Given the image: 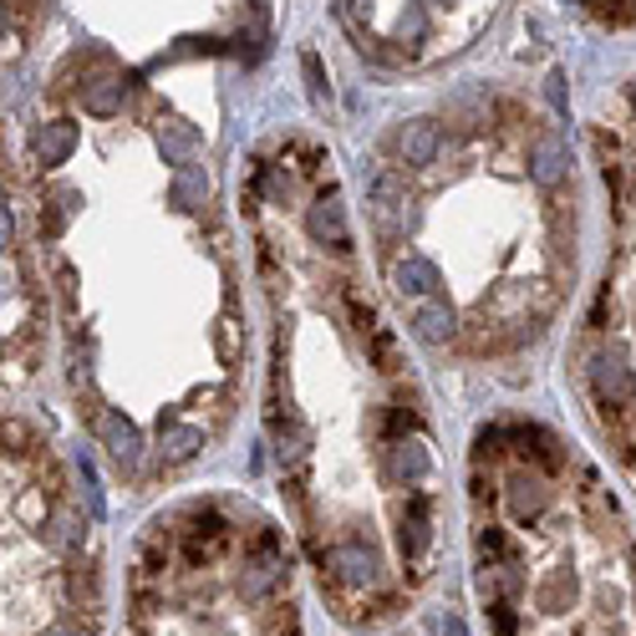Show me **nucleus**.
I'll return each mask as SVG.
<instances>
[{
    "label": "nucleus",
    "mask_w": 636,
    "mask_h": 636,
    "mask_svg": "<svg viewBox=\"0 0 636 636\" xmlns=\"http://www.w3.org/2000/svg\"><path fill=\"white\" fill-rule=\"evenodd\" d=\"M392 474L408 479V484H417V479L428 474V454H423L417 444H398L392 448Z\"/></svg>",
    "instance_id": "16"
},
{
    "label": "nucleus",
    "mask_w": 636,
    "mask_h": 636,
    "mask_svg": "<svg viewBox=\"0 0 636 636\" xmlns=\"http://www.w3.org/2000/svg\"><path fill=\"white\" fill-rule=\"evenodd\" d=\"M97 433H103V444H107V454H113V463L133 474V469H138V454H143L133 423H128L122 413H103V417H97Z\"/></svg>",
    "instance_id": "2"
},
{
    "label": "nucleus",
    "mask_w": 636,
    "mask_h": 636,
    "mask_svg": "<svg viewBox=\"0 0 636 636\" xmlns=\"http://www.w3.org/2000/svg\"><path fill=\"white\" fill-rule=\"evenodd\" d=\"M306 82H311V103L316 107L331 103V92H326V72H321V57H316V51H306Z\"/></svg>",
    "instance_id": "19"
},
{
    "label": "nucleus",
    "mask_w": 636,
    "mask_h": 636,
    "mask_svg": "<svg viewBox=\"0 0 636 636\" xmlns=\"http://www.w3.org/2000/svg\"><path fill=\"white\" fill-rule=\"evenodd\" d=\"M82 113H92V118H113V113H122V82L118 76H97V82H87V87H82Z\"/></svg>",
    "instance_id": "14"
},
{
    "label": "nucleus",
    "mask_w": 636,
    "mask_h": 636,
    "mask_svg": "<svg viewBox=\"0 0 636 636\" xmlns=\"http://www.w3.org/2000/svg\"><path fill=\"white\" fill-rule=\"evenodd\" d=\"M158 448L168 463H189L199 448H204V433L193 428V423H163L158 428Z\"/></svg>",
    "instance_id": "11"
},
{
    "label": "nucleus",
    "mask_w": 636,
    "mask_h": 636,
    "mask_svg": "<svg viewBox=\"0 0 636 636\" xmlns=\"http://www.w3.org/2000/svg\"><path fill=\"white\" fill-rule=\"evenodd\" d=\"M11 239H15V220H11V209L0 204V250H11Z\"/></svg>",
    "instance_id": "22"
},
{
    "label": "nucleus",
    "mask_w": 636,
    "mask_h": 636,
    "mask_svg": "<svg viewBox=\"0 0 636 636\" xmlns=\"http://www.w3.org/2000/svg\"><path fill=\"white\" fill-rule=\"evenodd\" d=\"M214 346H220V356L224 362H235V352H239V326L224 316L220 326H214Z\"/></svg>",
    "instance_id": "20"
},
{
    "label": "nucleus",
    "mask_w": 636,
    "mask_h": 636,
    "mask_svg": "<svg viewBox=\"0 0 636 636\" xmlns=\"http://www.w3.org/2000/svg\"><path fill=\"white\" fill-rule=\"evenodd\" d=\"M428 534H433L428 530V499L417 494V499L402 509V555H408V561H417V555L428 550Z\"/></svg>",
    "instance_id": "13"
},
{
    "label": "nucleus",
    "mask_w": 636,
    "mask_h": 636,
    "mask_svg": "<svg viewBox=\"0 0 636 636\" xmlns=\"http://www.w3.org/2000/svg\"><path fill=\"white\" fill-rule=\"evenodd\" d=\"M158 149H163V158L168 163H178V168H189V163H199V133H193L189 122H178V118H168V122H158Z\"/></svg>",
    "instance_id": "10"
},
{
    "label": "nucleus",
    "mask_w": 636,
    "mask_h": 636,
    "mask_svg": "<svg viewBox=\"0 0 636 636\" xmlns=\"http://www.w3.org/2000/svg\"><path fill=\"white\" fill-rule=\"evenodd\" d=\"M413 337L428 341V346H444V341L454 337V311H448L444 301H423L413 316Z\"/></svg>",
    "instance_id": "12"
},
{
    "label": "nucleus",
    "mask_w": 636,
    "mask_h": 636,
    "mask_svg": "<svg viewBox=\"0 0 636 636\" xmlns=\"http://www.w3.org/2000/svg\"><path fill=\"white\" fill-rule=\"evenodd\" d=\"M494 626H499V636H515V616H509V606H494Z\"/></svg>",
    "instance_id": "23"
},
{
    "label": "nucleus",
    "mask_w": 636,
    "mask_h": 636,
    "mask_svg": "<svg viewBox=\"0 0 636 636\" xmlns=\"http://www.w3.org/2000/svg\"><path fill=\"white\" fill-rule=\"evenodd\" d=\"M0 444L11 448V454H26L31 448V428L21 417H0Z\"/></svg>",
    "instance_id": "17"
},
{
    "label": "nucleus",
    "mask_w": 636,
    "mask_h": 636,
    "mask_svg": "<svg viewBox=\"0 0 636 636\" xmlns=\"http://www.w3.org/2000/svg\"><path fill=\"white\" fill-rule=\"evenodd\" d=\"M438 122L433 118H413L408 128L398 133V153H402V163H413V168H423V163H433V153H438Z\"/></svg>",
    "instance_id": "8"
},
{
    "label": "nucleus",
    "mask_w": 636,
    "mask_h": 636,
    "mask_svg": "<svg viewBox=\"0 0 636 636\" xmlns=\"http://www.w3.org/2000/svg\"><path fill=\"white\" fill-rule=\"evenodd\" d=\"M72 596H76V601H87V611L103 606V591H97V570H76V576H72Z\"/></svg>",
    "instance_id": "18"
},
{
    "label": "nucleus",
    "mask_w": 636,
    "mask_h": 636,
    "mask_svg": "<svg viewBox=\"0 0 636 636\" xmlns=\"http://www.w3.org/2000/svg\"><path fill=\"white\" fill-rule=\"evenodd\" d=\"M0 26H5V5H0Z\"/></svg>",
    "instance_id": "25"
},
{
    "label": "nucleus",
    "mask_w": 636,
    "mask_h": 636,
    "mask_svg": "<svg viewBox=\"0 0 636 636\" xmlns=\"http://www.w3.org/2000/svg\"><path fill=\"white\" fill-rule=\"evenodd\" d=\"M51 540H57L61 550H72L76 545V519L72 515H57V519H51Z\"/></svg>",
    "instance_id": "21"
},
{
    "label": "nucleus",
    "mask_w": 636,
    "mask_h": 636,
    "mask_svg": "<svg viewBox=\"0 0 636 636\" xmlns=\"http://www.w3.org/2000/svg\"><path fill=\"white\" fill-rule=\"evenodd\" d=\"M392 291L398 296H433L438 291V266L433 260H423V255H408V260H398L392 266Z\"/></svg>",
    "instance_id": "7"
},
{
    "label": "nucleus",
    "mask_w": 636,
    "mask_h": 636,
    "mask_svg": "<svg viewBox=\"0 0 636 636\" xmlns=\"http://www.w3.org/2000/svg\"><path fill=\"white\" fill-rule=\"evenodd\" d=\"M46 636H76V632H61V626H57V632H46Z\"/></svg>",
    "instance_id": "24"
},
{
    "label": "nucleus",
    "mask_w": 636,
    "mask_h": 636,
    "mask_svg": "<svg viewBox=\"0 0 636 636\" xmlns=\"http://www.w3.org/2000/svg\"><path fill=\"white\" fill-rule=\"evenodd\" d=\"M326 570L337 580H346V586H372L377 580V555L367 545H337L326 555Z\"/></svg>",
    "instance_id": "4"
},
{
    "label": "nucleus",
    "mask_w": 636,
    "mask_h": 636,
    "mask_svg": "<svg viewBox=\"0 0 636 636\" xmlns=\"http://www.w3.org/2000/svg\"><path fill=\"white\" fill-rule=\"evenodd\" d=\"M591 382H596V398L606 402V408H626V402L636 398V387H632V372H626L622 356H591Z\"/></svg>",
    "instance_id": "1"
},
{
    "label": "nucleus",
    "mask_w": 636,
    "mask_h": 636,
    "mask_svg": "<svg viewBox=\"0 0 636 636\" xmlns=\"http://www.w3.org/2000/svg\"><path fill=\"white\" fill-rule=\"evenodd\" d=\"M275 580H281V555H275V540L266 534V540H260V555H255V561H245L239 591H245V601H260Z\"/></svg>",
    "instance_id": "6"
},
{
    "label": "nucleus",
    "mask_w": 636,
    "mask_h": 636,
    "mask_svg": "<svg viewBox=\"0 0 636 636\" xmlns=\"http://www.w3.org/2000/svg\"><path fill=\"white\" fill-rule=\"evenodd\" d=\"M632 107H636V87H632Z\"/></svg>",
    "instance_id": "26"
},
{
    "label": "nucleus",
    "mask_w": 636,
    "mask_h": 636,
    "mask_svg": "<svg viewBox=\"0 0 636 636\" xmlns=\"http://www.w3.org/2000/svg\"><path fill=\"white\" fill-rule=\"evenodd\" d=\"M565 168H570V158H565L561 138H550V133L534 138V143H530V178H534V184H540V189H561Z\"/></svg>",
    "instance_id": "3"
},
{
    "label": "nucleus",
    "mask_w": 636,
    "mask_h": 636,
    "mask_svg": "<svg viewBox=\"0 0 636 636\" xmlns=\"http://www.w3.org/2000/svg\"><path fill=\"white\" fill-rule=\"evenodd\" d=\"M306 229H311L321 245H337V250H346V209H341L337 193H321L311 204V214H306Z\"/></svg>",
    "instance_id": "5"
},
{
    "label": "nucleus",
    "mask_w": 636,
    "mask_h": 636,
    "mask_svg": "<svg viewBox=\"0 0 636 636\" xmlns=\"http://www.w3.org/2000/svg\"><path fill=\"white\" fill-rule=\"evenodd\" d=\"M204 199H209V178H204V168H199V163L178 168V178H174V204H178V209H199Z\"/></svg>",
    "instance_id": "15"
},
{
    "label": "nucleus",
    "mask_w": 636,
    "mask_h": 636,
    "mask_svg": "<svg viewBox=\"0 0 636 636\" xmlns=\"http://www.w3.org/2000/svg\"><path fill=\"white\" fill-rule=\"evenodd\" d=\"M76 149V122L57 118V122H42V133H36V163L42 168H57V163H67Z\"/></svg>",
    "instance_id": "9"
}]
</instances>
